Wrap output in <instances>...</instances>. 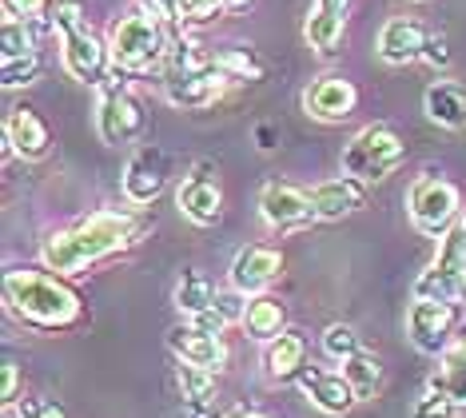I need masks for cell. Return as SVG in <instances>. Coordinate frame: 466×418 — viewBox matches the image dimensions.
Listing matches in <instances>:
<instances>
[{"mask_svg":"<svg viewBox=\"0 0 466 418\" xmlns=\"http://www.w3.org/2000/svg\"><path fill=\"white\" fill-rule=\"evenodd\" d=\"M167 32L164 20H156L152 13H132L120 16L108 32V52H112V72H144L152 64H164L167 56Z\"/></svg>","mask_w":466,"mask_h":418,"instance_id":"3","label":"cell"},{"mask_svg":"<svg viewBox=\"0 0 466 418\" xmlns=\"http://www.w3.org/2000/svg\"><path fill=\"white\" fill-rule=\"evenodd\" d=\"M343 374L355 387L359 399H370V394L379 391V382H383V362H379L375 355H367V351H359V355L343 359Z\"/></svg>","mask_w":466,"mask_h":418,"instance_id":"27","label":"cell"},{"mask_svg":"<svg viewBox=\"0 0 466 418\" xmlns=\"http://www.w3.org/2000/svg\"><path fill=\"white\" fill-rule=\"evenodd\" d=\"M347 8H351V0H315L311 16H307V25H303V36L319 56H331L339 48L343 25H347Z\"/></svg>","mask_w":466,"mask_h":418,"instance_id":"21","label":"cell"},{"mask_svg":"<svg viewBox=\"0 0 466 418\" xmlns=\"http://www.w3.org/2000/svg\"><path fill=\"white\" fill-rule=\"evenodd\" d=\"M355 104H359V92H355V84L343 76H319L303 92L307 116H315V120H323V124L347 120V116L355 112Z\"/></svg>","mask_w":466,"mask_h":418,"instance_id":"16","label":"cell"},{"mask_svg":"<svg viewBox=\"0 0 466 418\" xmlns=\"http://www.w3.org/2000/svg\"><path fill=\"white\" fill-rule=\"evenodd\" d=\"M167 184V156L160 148H140L128 164H124V199L132 203V208H147V203L160 199V191Z\"/></svg>","mask_w":466,"mask_h":418,"instance_id":"12","label":"cell"},{"mask_svg":"<svg viewBox=\"0 0 466 418\" xmlns=\"http://www.w3.org/2000/svg\"><path fill=\"white\" fill-rule=\"evenodd\" d=\"M211 60L224 68V76H228L231 84H236V80H259V76H263V60H259L251 48H243V45L211 52Z\"/></svg>","mask_w":466,"mask_h":418,"instance_id":"29","label":"cell"},{"mask_svg":"<svg viewBox=\"0 0 466 418\" xmlns=\"http://www.w3.org/2000/svg\"><path fill=\"white\" fill-rule=\"evenodd\" d=\"M402 156H407V144H402V136L395 127L367 124L363 132H355L351 144L343 148V171L375 184V179H387L390 171L402 164Z\"/></svg>","mask_w":466,"mask_h":418,"instance_id":"5","label":"cell"},{"mask_svg":"<svg viewBox=\"0 0 466 418\" xmlns=\"http://www.w3.org/2000/svg\"><path fill=\"white\" fill-rule=\"evenodd\" d=\"M184 418H219L211 399H184Z\"/></svg>","mask_w":466,"mask_h":418,"instance_id":"41","label":"cell"},{"mask_svg":"<svg viewBox=\"0 0 466 418\" xmlns=\"http://www.w3.org/2000/svg\"><path fill=\"white\" fill-rule=\"evenodd\" d=\"M427 36L431 32L419 25V20L395 16L387 20L383 32H379V60L390 64V68H402V64H415L427 52Z\"/></svg>","mask_w":466,"mask_h":418,"instance_id":"18","label":"cell"},{"mask_svg":"<svg viewBox=\"0 0 466 418\" xmlns=\"http://www.w3.org/2000/svg\"><path fill=\"white\" fill-rule=\"evenodd\" d=\"M462 319V307L442 303V299H415L407 307V339L415 342V351L422 355H442L454 342V327Z\"/></svg>","mask_w":466,"mask_h":418,"instance_id":"9","label":"cell"},{"mask_svg":"<svg viewBox=\"0 0 466 418\" xmlns=\"http://www.w3.org/2000/svg\"><path fill=\"white\" fill-rule=\"evenodd\" d=\"M243 331L256 342H271L275 335L288 331V311L275 295H251L248 299V315H243Z\"/></svg>","mask_w":466,"mask_h":418,"instance_id":"24","label":"cell"},{"mask_svg":"<svg viewBox=\"0 0 466 418\" xmlns=\"http://www.w3.org/2000/svg\"><path fill=\"white\" fill-rule=\"evenodd\" d=\"M422 60L434 64V68H447V64H451V48H447V40L434 36V32H431V36H427V52H422Z\"/></svg>","mask_w":466,"mask_h":418,"instance_id":"39","label":"cell"},{"mask_svg":"<svg viewBox=\"0 0 466 418\" xmlns=\"http://www.w3.org/2000/svg\"><path fill=\"white\" fill-rule=\"evenodd\" d=\"M228 418H268V414H263V411H248V406H236Z\"/></svg>","mask_w":466,"mask_h":418,"instance_id":"43","label":"cell"},{"mask_svg":"<svg viewBox=\"0 0 466 418\" xmlns=\"http://www.w3.org/2000/svg\"><path fill=\"white\" fill-rule=\"evenodd\" d=\"M16 414L20 418H68L65 406H60L56 399H16Z\"/></svg>","mask_w":466,"mask_h":418,"instance_id":"36","label":"cell"},{"mask_svg":"<svg viewBox=\"0 0 466 418\" xmlns=\"http://www.w3.org/2000/svg\"><path fill=\"white\" fill-rule=\"evenodd\" d=\"M144 228L147 223L140 216H132V211H96V216L80 219L76 228L48 235L45 248H40V260L56 275H80L84 267L140 243Z\"/></svg>","mask_w":466,"mask_h":418,"instance_id":"1","label":"cell"},{"mask_svg":"<svg viewBox=\"0 0 466 418\" xmlns=\"http://www.w3.org/2000/svg\"><path fill=\"white\" fill-rule=\"evenodd\" d=\"M431 391H442L447 399L466 406V335L454 339L439 355V371L431 374Z\"/></svg>","mask_w":466,"mask_h":418,"instance_id":"25","label":"cell"},{"mask_svg":"<svg viewBox=\"0 0 466 418\" xmlns=\"http://www.w3.org/2000/svg\"><path fill=\"white\" fill-rule=\"evenodd\" d=\"M0 45H5V60H16V56H28V52H36L33 16L5 13V25H0Z\"/></svg>","mask_w":466,"mask_h":418,"instance_id":"28","label":"cell"},{"mask_svg":"<svg viewBox=\"0 0 466 418\" xmlns=\"http://www.w3.org/2000/svg\"><path fill=\"white\" fill-rule=\"evenodd\" d=\"M407 216H410V223H415V231L431 235V240H442L451 223L462 216L459 188H454L451 179L427 171V176H419L407 191Z\"/></svg>","mask_w":466,"mask_h":418,"instance_id":"6","label":"cell"},{"mask_svg":"<svg viewBox=\"0 0 466 418\" xmlns=\"http://www.w3.org/2000/svg\"><path fill=\"white\" fill-rule=\"evenodd\" d=\"M415 299H442L466 303V216H459L439 240L434 263L415 279Z\"/></svg>","mask_w":466,"mask_h":418,"instance_id":"4","label":"cell"},{"mask_svg":"<svg viewBox=\"0 0 466 418\" xmlns=\"http://www.w3.org/2000/svg\"><path fill=\"white\" fill-rule=\"evenodd\" d=\"M52 0H5V13L13 16H48Z\"/></svg>","mask_w":466,"mask_h":418,"instance_id":"38","label":"cell"},{"mask_svg":"<svg viewBox=\"0 0 466 418\" xmlns=\"http://www.w3.org/2000/svg\"><path fill=\"white\" fill-rule=\"evenodd\" d=\"M259 216L268 219L275 231H291V228H303V223L319 219L315 216L311 191L291 188V184H268L263 188L259 191Z\"/></svg>","mask_w":466,"mask_h":418,"instance_id":"14","label":"cell"},{"mask_svg":"<svg viewBox=\"0 0 466 418\" xmlns=\"http://www.w3.org/2000/svg\"><path fill=\"white\" fill-rule=\"evenodd\" d=\"M167 347H172V355L179 362H192V367H204V371H224V362H228L224 335L204 331L192 319H184V323H176L167 331Z\"/></svg>","mask_w":466,"mask_h":418,"instance_id":"13","label":"cell"},{"mask_svg":"<svg viewBox=\"0 0 466 418\" xmlns=\"http://www.w3.org/2000/svg\"><path fill=\"white\" fill-rule=\"evenodd\" d=\"M40 76V52H28V56H16V60H5V72H0V84L8 92L13 88H28Z\"/></svg>","mask_w":466,"mask_h":418,"instance_id":"31","label":"cell"},{"mask_svg":"<svg viewBox=\"0 0 466 418\" xmlns=\"http://www.w3.org/2000/svg\"><path fill=\"white\" fill-rule=\"evenodd\" d=\"M0 399L5 403H16L20 399V367L13 359H5V382H0Z\"/></svg>","mask_w":466,"mask_h":418,"instance_id":"40","label":"cell"},{"mask_svg":"<svg viewBox=\"0 0 466 418\" xmlns=\"http://www.w3.org/2000/svg\"><path fill=\"white\" fill-rule=\"evenodd\" d=\"M256 139H259V152H271V148L279 144V136H275L271 124H259V127H256Z\"/></svg>","mask_w":466,"mask_h":418,"instance_id":"42","label":"cell"},{"mask_svg":"<svg viewBox=\"0 0 466 418\" xmlns=\"http://www.w3.org/2000/svg\"><path fill=\"white\" fill-rule=\"evenodd\" d=\"M216 311L228 319V323H243V315H248V295H243L239 287L216 291Z\"/></svg>","mask_w":466,"mask_h":418,"instance_id":"35","label":"cell"},{"mask_svg":"<svg viewBox=\"0 0 466 418\" xmlns=\"http://www.w3.org/2000/svg\"><path fill=\"white\" fill-rule=\"evenodd\" d=\"M176 307L184 311V319H196L204 315V311L216 307V287H211V279H204L199 271H184L176 283Z\"/></svg>","mask_w":466,"mask_h":418,"instance_id":"26","label":"cell"},{"mask_svg":"<svg viewBox=\"0 0 466 418\" xmlns=\"http://www.w3.org/2000/svg\"><path fill=\"white\" fill-rule=\"evenodd\" d=\"M295 382H299L303 399H311V406H319L323 414H347L359 403V394L347 382L343 371H323L311 362V367H303V374Z\"/></svg>","mask_w":466,"mask_h":418,"instance_id":"15","label":"cell"},{"mask_svg":"<svg viewBox=\"0 0 466 418\" xmlns=\"http://www.w3.org/2000/svg\"><path fill=\"white\" fill-rule=\"evenodd\" d=\"M60 64L72 80L80 84H100L112 80V52L108 45H100L96 32L88 25H72V28H60Z\"/></svg>","mask_w":466,"mask_h":418,"instance_id":"10","label":"cell"},{"mask_svg":"<svg viewBox=\"0 0 466 418\" xmlns=\"http://www.w3.org/2000/svg\"><path fill=\"white\" fill-rule=\"evenodd\" d=\"M224 13L219 0H179V25H208Z\"/></svg>","mask_w":466,"mask_h":418,"instance_id":"34","label":"cell"},{"mask_svg":"<svg viewBox=\"0 0 466 418\" xmlns=\"http://www.w3.org/2000/svg\"><path fill=\"white\" fill-rule=\"evenodd\" d=\"M462 406L454 403V399H447L442 391H427L422 399L415 403V411H410V418H454Z\"/></svg>","mask_w":466,"mask_h":418,"instance_id":"33","label":"cell"},{"mask_svg":"<svg viewBox=\"0 0 466 418\" xmlns=\"http://www.w3.org/2000/svg\"><path fill=\"white\" fill-rule=\"evenodd\" d=\"M224 8H239V5H248V0H219Z\"/></svg>","mask_w":466,"mask_h":418,"instance_id":"44","label":"cell"},{"mask_svg":"<svg viewBox=\"0 0 466 418\" xmlns=\"http://www.w3.org/2000/svg\"><path fill=\"white\" fill-rule=\"evenodd\" d=\"M422 108L439 127H451V132H462L466 127V88L454 80H434L427 92H422Z\"/></svg>","mask_w":466,"mask_h":418,"instance_id":"23","label":"cell"},{"mask_svg":"<svg viewBox=\"0 0 466 418\" xmlns=\"http://www.w3.org/2000/svg\"><path fill=\"white\" fill-rule=\"evenodd\" d=\"M5 139H8V148L20 156V159H45L52 152V132H48V124L40 120V116L33 108H13L8 112V120H5Z\"/></svg>","mask_w":466,"mask_h":418,"instance_id":"19","label":"cell"},{"mask_svg":"<svg viewBox=\"0 0 466 418\" xmlns=\"http://www.w3.org/2000/svg\"><path fill=\"white\" fill-rule=\"evenodd\" d=\"M96 132H100L104 144H112V148L132 144V139L144 136V108H140V100L124 88L120 76H112V80L100 84Z\"/></svg>","mask_w":466,"mask_h":418,"instance_id":"8","label":"cell"},{"mask_svg":"<svg viewBox=\"0 0 466 418\" xmlns=\"http://www.w3.org/2000/svg\"><path fill=\"white\" fill-rule=\"evenodd\" d=\"M228 76L211 56H199V60H187V64H172L164 68V96L167 104L184 112H199V108H211V104L224 96L228 88Z\"/></svg>","mask_w":466,"mask_h":418,"instance_id":"7","label":"cell"},{"mask_svg":"<svg viewBox=\"0 0 466 418\" xmlns=\"http://www.w3.org/2000/svg\"><path fill=\"white\" fill-rule=\"evenodd\" d=\"M323 351L331 359H351V355H359V351H363V339H359V331L351 327V323H331L323 331Z\"/></svg>","mask_w":466,"mask_h":418,"instance_id":"30","label":"cell"},{"mask_svg":"<svg viewBox=\"0 0 466 418\" xmlns=\"http://www.w3.org/2000/svg\"><path fill=\"white\" fill-rule=\"evenodd\" d=\"M5 303L20 323L36 331H65L80 319V295L56 275L28 271V267L5 275Z\"/></svg>","mask_w":466,"mask_h":418,"instance_id":"2","label":"cell"},{"mask_svg":"<svg viewBox=\"0 0 466 418\" xmlns=\"http://www.w3.org/2000/svg\"><path fill=\"white\" fill-rule=\"evenodd\" d=\"M179 391H184V399H216V371L184 362L179 367Z\"/></svg>","mask_w":466,"mask_h":418,"instance_id":"32","label":"cell"},{"mask_svg":"<svg viewBox=\"0 0 466 418\" xmlns=\"http://www.w3.org/2000/svg\"><path fill=\"white\" fill-rule=\"evenodd\" d=\"M263 367L275 382H295L307 367V339L303 331H283V335H275L268 342V351H263Z\"/></svg>","mask_w":466,"mask_h":418,"instance_id":"22","label":"cell"},{"mask_svg":"<svg viewBox=\"0 0 466 418\" xmlns=\"http://www.w3.org/2000/svg\"><path fill=\"white\" fill-rule=\"evenodd\" d=\"M176 208L184 211L196 228H211V223L224 216V191H219L216 164L199 159V164L192 168V176H187L184 184H179V191H176Z\"/></svg>","mask_w":466,"mask_h":418,"instance_id":"11","label":"cell"},{"mask_svg":"<svg viewBox=\"0 0 466 418\" xmlns=\"http://www.w3.org/2000/svg\"><path fill=\"white\" fill-rule=\"evenodd\" d=\"M279 271L283 255L275 248H263V243H251L231 260V287H239L243 295H259L263 287H271L279 279Z\"/></svg>","mask_w":466,"mask_h":418,"instance_id":"17","label":"cell"},{"mask_svg":"<svg viewBox=\"0 0 466 418\" xmlns=\"http://www.w3.org/2000/svg\"><path fill=\"white\" fill-rule=\"evenodd\" d=\"M367 196V179L359 176H339V179H323V184L311 188V203H315V216L319 219H343L363 203Z\"/></svg>","mask_w":466,"mask_h":418,"instance_id":"20","label":"cell"},{"mask_svg":"<svg viewBox=\"0 0 466 418\" xmlns=\"http://www.w3.org/2000/svg\"><path fill=\"white\" fill-rule=\"evenodd\" d=\"M144 13H152L164 25H179V0H136Z\"/></svg>","mask_w":466,"mask_h":418,"instance_id":"37","label":"cell"}]
</instances>
